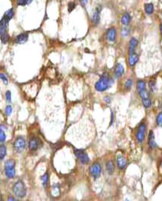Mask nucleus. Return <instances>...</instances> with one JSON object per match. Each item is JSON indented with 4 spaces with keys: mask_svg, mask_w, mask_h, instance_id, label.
I'll list each match as a JSON object with an SVG mask.
<instances>
[{
    "mask_svg": "<svg viewBox=\"0 0 162 201\" xmlns=\"http://www.w3.org/2000/svg\"><path fill=\"white\" fill-rule=\"evenodd\" d=\"M139 61V56L136 53L130 54L128 57V64L130 67H133L138 63Z\"/></svg>",
    "mask_w": 162,
    "mask_h": 201,
    "instance_id": "17",
    "label": "nucleus"
},
{
    "mask_svg": "<svg viewBox=\"0 0 162 201\" xmlns=\"http://www.w3.org/2000/svg\"><path fill=\"white\" fill-rule=\"evenodd\" d=\"M12 107L10 106V105H9V106H7L6 108H5V113H6V115L8 116L11 115V114H12Z\"/></svg>",
    "mask_w": 162,
    "mask_h": 201,
    "instance_id": "34",
    "label": "nucleus"
},
{
    "mask_svg": "<svg viewBox=\"0 0 162 201\" xmlns=\"http://www.w3.org/2000/svg\"><path fill=\"white\" fill-rule=\"evenodd\" d=\"M75 8H76V4L73 2H69V5H68V12H69V13L73 12L75 9Z\"/></svg>",
    "mask_w": 162,
    "mask_h": 201,
    "instance_id": "32",
    "label": "nucleus"
},
{
    "mask_svg": "<svg viewBox=\"0 0 162 201\" xmlns=\"http://www.w3.org/2000/svg\"><path fill=\"white\" fill-rule=\"evenodd\" d=\"M106 169H107V173L109 175H112L115 171V164L112 161H107L106 164Z\"/></svg>",
    "mask_w": 162,
    "mask_h": 201,
    "instance_id": "19",
    "label": "nucleus"
},
{
    "mask_svg": "<svg viewBox=\"0 0 162 201\" xmlns=\"http://www.w3.org/2000/svg\"><path fill=\"white\" fill-rule=\"evenodd\" d=\"M14 9H10L9 10H8L6 12H5L3 17H5V18L8 20V21H10V20L12 19V17H14Z\"/></svg>",
    "mask_w": 162,
    "mask_h": 201,
    "instance_id": "21",
    "label": "nucleus"
},
{
    "mask_svg": "<svg viewBox=\"0 0 162 201\" xmlns=\"http://www.w3.org/2000/svg\"><path fill=\"white\" fill-rule=\"evenodd\" d=\"M26 147V141L23 136H18L14 141V149L15 150L16 152L20 153L22 152Z\"/></svg>",
    "mask_w": 162,
    "mask_h": 201,
    "instance_id": "6",
    "label": "nucleus"
},
{
    "mask_svg": "<svg viewBox=\"0 0 162 201\" xmlns=\"http://www.w3.org/2000/svg\"><path fill=\"white\" fill-rule=\"evenodd\" d=\"M42 146L40 139L38 137L33 136L29 141V148L30 151H36Z\"/></svg>",
    "mask_w": 162,
    "mask_h": 201,
    "instance_id": "10",
    "label": "nucleus"
},
{
    "mask_svg": "<svg viewBox=\"0 0 162 201\" xmlns=\"http://www.w3.org/2000/svg\"><path fill=\"white\" fill-rule=\"evenodd\" d=\"M79 1L80 3H81V5L83 8H84L87 5V4L88 3V0H79Z\"/></svg>",
    "mask_w": 162,
    "mask_h": 201,
    "instance_id": "37",
    "label": "nucleus"
},
{
    "mask_svg": "<svg viewBox=\"0 0 162 201\" xmlns=\"http://www.w3.org/2000/svg\"><path fill=\"white\" fill-rule=\"evenodd\" d=\"M42 181L43 187H44L45 188H47L48 185V181H49V176L47 173H45L44 175H43V176H42Z\"/></svg>",
    "mask_w": 162,
    "mask_h": 201,
    "instance_id": "23",
    "label": "nucleus"
},
{
    "mask_svg": "<svg viewBox=\"0 0 162 201\" xmlns=\"http://www.w3.org/2000/svg\"><path fill=\"white\" fill-rule=\"evenodd\" d=\"M90 174L94 179H98L100 176L102 172V167L99 163H94L89 168Z\"/></svg>",
    "mask_w": 162,
    "mask_h": 201,
    "instance_id": "7",
    "label": "nucleus"
},
{
    "mask_svg": "<svg viewBox=\"0 0 162 201\" xmlns=\"http://www.w3.org/2000/svg\"><path fill=\"white\" fill-rule=\"evenodd\" d=\"M14 198H12V197H10V198H9V200H14Z\"/></svg>",
    "mask_w": 162,
    "mask_h": 201,
    "instance_id": "42",
    "label": "nucleus"
},
{
    "mask_svg": "<svg viewBox=\"0 0 162 201\" xmlns=\"http://www.w3.org/2000/svg\"><path fill=\"white\" fill-rule=\"evenodd\" d=\"M131 21V16L128 12H125L122 15V19H121V22L123 26H128L129 24Z\"/></svg>",
    "mask_w": 162,
    "mask_h": 201,
    "instance_id": "18",
    "label": "nucleus"
},
{
    "mask_svg": "<svg viewBox=\"0 0 162 201\" xmlns=\"http://www.w3.org/2000/svg\"><path fill=\"white\" fill-rule=\"evenodd\" d=\"M138 45V40L135 38H132L130 39V42H129V46H128V54H133L135 53L136 48Z\"/></svg>",
    "mask_w": 162,
    "mask_h": 201,
    "instance_id": "13",
    "label": "nucleus"
},
{
    "mask_svg": "<svg viewBox=\"0 0 162 201\" xmlns=\"http://www.w3.org/2000/svg\"><path fill=\"white\" fill-rule=\"evenodd\" d=\"M0 200H1V198H0Z\"/></svg>",
    "mask_w": 162,
    "mask_h": 201,
    "instance_id": "43",
    "label": "nucleus"
},
{
    "mask_svg": "<svg viewBox=\"0 0 162 201\" xmlns=\"http://www.w3.org/2000/svg\"><path fill=\"white\" fill-rule=\"evenodd\" d=\"M149 87L150 91L152 92H155L156 91V82L154 81H150L149 83Z\"/></svg>",
    "mask_w": 162,
    "mask_h": 201,
    "instance_id": "31",
    "label": "nucleus"
},
{
    "mask_svg": "<svg viewBox=\"0 0 162 201\" xmlns=\"http://www.w3.org/2000/svg\"><path fill=\"white\" fill-rule=\"evenodd\" d=\"M29 38V35L27 32H23L17 35L15 39V42L17 44H24L27 42Z\"/></svg>",
    "mask_w": 162,
    "mask_h": 201,
    "instance_id": "14",
    "label": "nucleus"
},
{
    "mask_svg": "<svg viewBox=\"0 0 162 201\" xmlns=\"http://www.w3.org/2000/svg\"><path fill=\"white\" fill-rule=\"evenodd\" d=\"M6 139V135L2 129L0 128V143H4Z\"/></svg>",
    "mask_w": 162,
    "mask_h": 201,
    "instance_id": "30",
    "label": "nucleus"
},
{
    "mask_svg": "<svg viewBox=\"0 0 162 201\" xmlns=\"http://www.w3.org/2000/svg\"><path fill=\"white\" fill-rule=\"evenodd\" d=\"M6 147L4 145H0V160L2 161L5 158V155H6Z\"/></svg>",
    "mask_w": 162,
    "mask_h": 201,
    "instance_id": "26",
    "label": "nucleus"
},
{
    "mask_svg": "<svg viewBox=\"0 0 162 201\" xmlns=\"http://www.w3.org/2000/svg\"><path fill=\"white\" fill-rule=\"evenodd\" d=\"M142 104L144 108L148 109V108H150L151 106H152V100H151L150 98H147V99H142Z\"/></svg>",
    "mask_w": 162,
    "mask_h": 201,
    "instance_id": "25",
    "label": "nucleus"
},
{
    "mask_svg": "<svg viewBox=\"0 0 162 201\" xmlns=\"http://www.w3.org/2000/svg\"><path fill=\"white\" fill-rule=\"evenodd\" d=\"M121 34L123 37H127L130 34V29L127 27V26H125V27H123L122 30V32Z\"/></svg>",
    "mask_w": 162,
    "mask_h": 201,
    "instance_id": "28",
    "label": "nucleus"
},
{
    "mask_svg": "<svg viewBox=\"0 0 162 201\" xmlns=\"http://www.w3.org/2000/svg\"><path fill=\"white\" fill-rule=\"evenodd\" d=\"M117 36V32L115 29L114 27H112V28L109 29L108 31L107 32V39L109 42H115V39H116Z\"/></svg>",
    "mask_w": 162,
    "mask_h": 201,
    "instance_id": "11",
    "label": "nucleus"
},
{
    "mask_svg": "<svg viewBox=\"0 0 162 201\" xmlns=\"http://www.w3.org/2000/svg\"><path fill=\"white\" fill-rule=\"evenodd\" d=\"M27 5H29V4H30L31 2H32V0H27Z\"/></svg>",
    "mask_w": 162,
    "mask_h": 201,
    "instance_id": "41",
    "label": "nucleus"
},
{
    "mask_svg": "<svg viewBox=\"0 0 162 201\" xmlns=\"http://www.w3.org/2000/svg\"><path fill=\"white\" fill-rule=\"evenodd\" d=\"M5 97H6V100L8 102H10L12 101V94H11V92L9 91H7L6 94H5Z\"/></svg>",
    "mask_w": 162,
    "mask_h": 201,
    "instance_id": "35",
    "label": "nucleus"
},
{
    "mask_svg": "<svg viewBox=\"0 0 162 201\" xmlns=\"http://www.w3.org/2000/svg\"><path fill=\"white\" fill-rule=\"evenodd\" d=\"M144 9H145V12L147 14H152L154 13V5L152 3H145L144 5Z\"/></svg>",
    "mask_w": 162,
    "mask_h": 201,
    "instance_id": "20",
    "label": "nucleus"
},
{
    "mask_svg": "<svg viewBox=\"0 0 162 201\" xmlns=\"http://www.w3.org/2000/svg\"><path fill=\"white\" fill-rule=\"evenodd\" d=\"M102 9H103V8H102L101 5H98L95 9L92 18H91V21H92V24L94 26H97L98 24H100V12H102Z\"/></svg>",
    "mask_w": 162,
    "mask_h": 201,
    "instance_id": "9",
    "label": "nucleus"
},
{
    "mask_svg": "<svg viewBox=\"0 0 162 201\" xmlns=\"http://www.w3.org/2000/svg\"><path fill=\"white\" fill-rule=\"evenodd\" d=\"M139 95H140L141 99H147V98H150L149 93L147 91L146 89H145V90H143V91H139Z\"/></svg>",
    "mask_w": 162,
    "mask_h": 201,
    "instance_id": "24",
    "label": "nucleus"
},
{
    "mask_svg": "<svg viewBox=\"0 0 162 201\" xmlns=\"http://www.w3.org/2000/svg\"><path fill=\"white\" fill-rule=\"evenodd\" d=\"M75 154L77 157L80 162L82 164H88L89 163L90 159L87 153L82 149H76L75 150Z\"/></svg>",
    "mask_w": 162,
    "mask_h": 201,
    "instance_id": "8",
    "label": "nucleus"
},
{
    "mask_svg": "<svg viewBox=\"0 0 162 201\" xmlns=\"http://www.w3.org/2000/svg\"><path fill=\"white\" fill-rule=\"evenodd\" d=\"M148 146L150 149H155L157 147V144L155 140V135L152 130L149 132V136H148Z\"/></svg>",
    "mask_w": 162,
    "mask_h": 201,
    "instance_id": "12",
    "label": "nucleus"
},
{
    "mask_svg": "<svg viewBox=\"0 0 162 201\" xmlns=\"http://www.w3.org/2000/svg\"><path fill=\"white\" fill-rule=\"evenodd\" d=\"M146 134V124L145 122H142L139 125L138 130H137V134H136V138L138 141L139 143H143L144 139Z\"/></svg>",
    "mask_w": 162,
    "mask_h": 201,
    "instance_id": "5",
    "label": "nucleus"
},
{
    "mask_svg": "<svg viewBox=\"0 0 162 201\" xmlns=\"http://www.w3.org/2000/svg\"><path fill=\"white\" fill-rule=\"evenodd\" d=\"M137 91H138V92L140 91H143V90L146 89V83H145V81L142 80L139 81L137 84Z\"/></svg>",
    "mask_w": 162,
    "mask_h": 201,
    "instance_id": "22",
    "label": "nucleus"
},
{
    "mask_svg": "<svg viewBox=\"0 0 162 201\" xmlns=\"http://www.w3.org/2000/svg\"><path fill=\"white\" fill-rule=\"evenodd\" d=\"M109 99V97H105V100L107 101V103H109L110 101H111V99Z\"/></svg>",
    "mask_w": 162,
    "mask_h": 201,
    "instance_id": "39",
    "label": "nucleus"
},
{
    "mask_svg": "<svg viewBox=\"0 0 162 201\" xmlns=\"http://www.w3.org/2000/svg\"><path fill=\"white\" fill-rule=\"evenodd\" d=\"M133 80L131 79H128L125 81V88L126 89L127 91H130V89H131L132 86H133Z\"/></svg>",
    "mask_w": 162,
    "mask_h": 201,
    "instance_id": "27",
    "label": "nucleus"
},
{
    "mask_svg": "<svg viewBox=\"0 0 162 201\" xmlns=\"http://www.w3.org/2000/svg\"><path fill=\"white\" fill-rule=\"evenodd\" d=\"M160 32H161V35H162V23L160 25Z\"/></svg>",
    "mask_w": 162,
    "mask_h": 201,
    "instance_id": "40",
    "label": "nucleus"
},
{
    "mask_svg": "<svg viewBox=\"0 0 162 201\" xmlns=\"http://www.w3.org/2000/svg\"><path fill=\"white\" fill-rule=\"evenodd\" d=\"M156 124L158 127H162V112L158 114L156 117Z\"/></svg>",
    "mask_w": 162,
    "mask_h": 201,
    "instance_id": "29",
    "label": "nucleus"
},
{
    "mask_svg": "<svg viewBox=\"0 0 162 201\" xmlns=\"http://www.w3.org/2000/svg\"><path fill=\"white\" fill-rule=\"evenodd\" d=\"M112 84V80L111 78L107 74H103L98 80L97 82L95 84V89L99 92H103L109 88Z\"/></svg>",
    "mask_w": 162,
    "mask_h": 201,
    "instance_id": "1",
    "label": "nucleus"
},
{
    "mask_svg": "<svg viewBox=\"0 0 162 201\" xmlns=\"http://www.w3.org/2000/svg\"><path fill=\"white\" fill-rule=\"evenodd\" d=\"M17 5L20 6H25L27 5V0H17Z\"/></svg>",
    "mask_w": 162,
    "mask_h": 201,
    "instance_id": "36",
    "label": "nucleus"
},
{
    "mask_svg": "<svg viewBox=\"0 0 162 201\" xmlns=\"http://www.w3.org/2000/svg\"><path fill=\"white\" fill-rule=\"evenodd\" d=\"M5 176L9 179H13L15 176V161L10 159L6 161L5 164Z\"/></svg>",
    "mask_w": 162,
    "mask_h": 201,
    "instance_id": "4",
    "label": "nucleus"
},
{
    "mask_svg": "<svg viewBox=\"0 0 162 201\" xmlns=\"http://www.w3.org/2000/svg\"><path fill=\"white\" fill-rule=\"evenodd\" d=\"M124 72H125V68L121 63H117L115 68V76L118 79V78L122 77L123 76Z\"/></svg>",
    "mask_w": 162,
    "mask_h": 201,
    "instance_id": "16",
    "label": "nucleus"
},
{
    "mask_svg": "<svg viewBox=\"0 0 162 201\" xmlns=\"http://www.w3.org/2000/svg\"><path fill=\"white\" fill-rule=\"evenodd\" d=\"M113 119H114L113 112H112V114H111V122H110V125H112V124H113Z\"/></svg>",
    "mask_w": 162,
    "mask_h": 201,
    "instance_id": "38",
    "label": "nucleus"
},
{
    "mask_svg": "<svg viewBox=\"0 0 162 201\" xmlns=\"http://www.w3.org/2000/svg\"><path fill=\"white\" fill-rule=\"evenodd\" d=\"M9 23V21H8L4 17H2L0 20V39L3 44H6L9 41V37L7 32Z\"/></svg>",
    "mask_w": 162,
    "mask_h": 201,
    "instance_id": "2",
    "label": "nucleus"
},
{
    "mask_svg": "<svg viewBox=\"0 0 162 201\" xmlns=\"http://www.w3.org/2000/svg\"><path fill=\"white\" fill-rule=\"evenodd\" d=\"M127 165V160L126 158L122 155H118L117 157V166L120 169H125V167Z\"/></svg>",
    "mask_w": 162,
    "mask_h": 201,
    "instance_id": "15",
    "label": "nucleus"
},
{
    "mask_svg": "<svg viewBox=\"0 0 162 201\" xmlns=\"http://www.w3.org/2000/svg\"><path fill=\"white\" fill-rule=\"evenodd\" d=\"M0 79H2V81H3L5 84H9V80H8V78H7V76H5V74L0 73Z\"/></svg>",
    "mask_w": 162,
    "mask_h": 201,
    "instance_id": "33",
    "label": "nucleus"
},
{
    "mask_svg": "<svg viewBox=\"0 0 162 201\" xmlns=\"http://www.w3.org/2000/svg\"><path fill=\"white\" fill-rule=\"evenodd\" d=\"M14 194L17 197L24 198L27 195V188L22 181H17L13 187Z\"/></svg>",
    "mask_w": 162,
    "mask_h": 201,
    "instance_id": "3",
    "label": "nucleus"
}]
</instances>
